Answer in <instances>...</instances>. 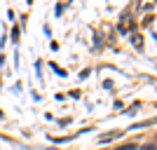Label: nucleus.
Segmentation results:
<instances>
[{
  "mask_svg": "<svg viewBox=\"0 0 157 150\" xmlns=\"http://www.w3.org/2000/svg\"><path fill=\"white\" fill-rule=\"evenodd\" d=\"M117 150H136V145H131V143H127V145H120Z\"/></svg>",
  "mask_w": 157,
  "mask_h": 150,
  "instance_id": "obj_1",
  "label": "nucleus"
},
{
  "mask_svg": "<svg viewBox=\"0 0 157 150\" xmlns=\"http://www.w3.org/2000/svg\"><path fill=\"white\" fill-rule=\"evenodd\" d=\"M141 150H157V148L152 143H148V145H141Z\"/></svg>",
  "mask_w": 157,
  "mask_h": 150,
  "instance_id": "obj_2",
  "label": "nucleus"
}]
</instances>
